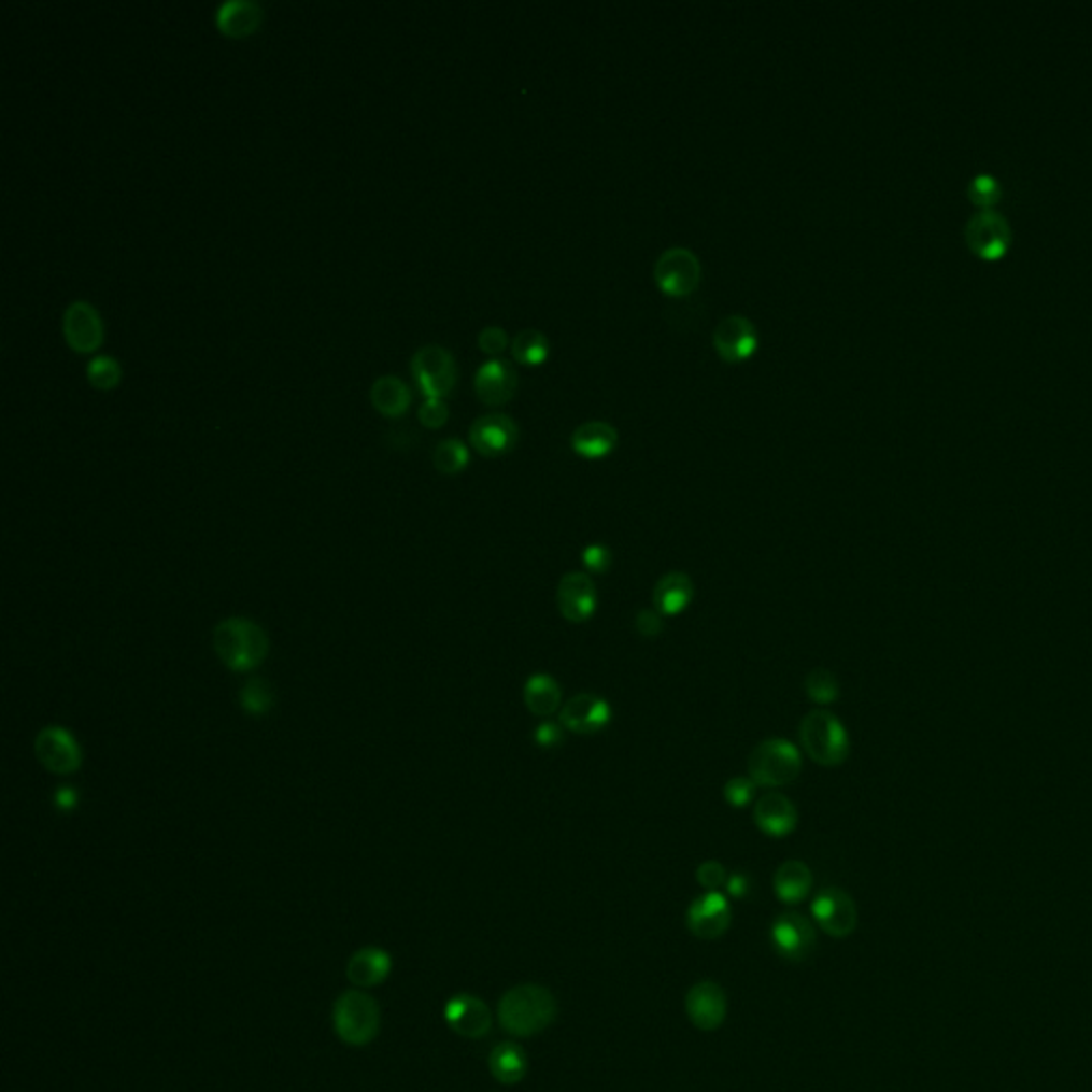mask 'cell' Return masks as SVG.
<instances>
[{
    "mask_svg": "<svg viewBox=\"0 0 1092 1092\" xmlns=\"http://www.w3.org/2000/svg\"><path fill=\"white\" fill-rule=\"evenodd\" d=\"M334 1024L342 1041L351 1046H365L378 1033V1003L361 990H349L336 1001Z\"/></svg>",
    "mask_w": 1092,
    "mask_h": 1092,
    "instance_id": "cell-6",
    "label": "cell"
},
{
    "mask_svg": "<svg viewBox=\"0 0 1092 1092\" xmlns=\"http://www.w3.org/2000/svg\"><path fill=\"white\" fill-rule=\"evenodd\" d=\"M470 464V451L459 438H446L434 449V466L440 474L455 477Z\"/></svg>",
    "mask_w": 1092,
    "mask_h": 1092,
    "instance_id": "cell-32",
    "label": "cell"
},
{
    "mask_svg": "<svg viewBox=\"0 0 1092 1092\" xmlns=\"http://www.w3.org/2000/svg\"><path fill=\"white\" fill-rule=\"evenodd\" d=\"M753 822L764 835L783 839L796 831L798 824L796 805L785 794L766 792L764 796L757 798L753 807Z\"/></svg>",
    "mask_w": 1092,
    "mask_h": 1092,
    "instance_id": "cell-21",
    "label": "cell"
},
{
    "mask_svg": "<svg viewBox=\"0 0 1092 1092\" xmlns=\"http://www.w3.org/2000/svg\"><path fill=\"white\" fill-rule=\"evenodd\" d=\"M551 355L549 338L538 329H523L512 340V359L521 365H542Z\"/></svg>",
    "mask_w": 1092,
    "mask_h": 1092,
    "instance_id": "cell-30",
    "label": "cell"
},
{
    "mask_svg": "<svg viewBox=\"0 0 1092 1092\" xmlns=\"http://www.w3.org/2000/svg\"><path fill=\"white\" fill-rule=\"evenodd\" d=\"M275 705V694H273V687L269 685V681L260 679V677H252L247 679L240 690V707H242L243 713L252 715V718H263L267 713H271Z\"/></svg>",
    "mask_w": 1092,
    "mask_h": 1092,
    "instance_id": "cell-31",
    "label": "cell"
},
{
    "mask_svg": "<svg viewBox=\"0 0 1092 1092\" xmlns=\"http://www.w3.org/2000/svg\"><path fill=\"white\" fill-rule=\"evenodd\" d=\"M557 608L570 623H585L598 610L596 581L587 572H566L555 592Z\"/></svg>",
    "mask_w": 1092,
    "mask_h": 1092,
    "instance_id": "cell-15",
    "label": "cell"
},
{
    "mask_svg": "<svg viewBox=\"0 0 1092 1092\" xmlns=\"http://www.w3.org/2000/svg\"><path fill=\"white\" fill-rule=\"evenodd\" d=\"M410 369L425 397L444 399L457 384L455 357L440 344L421 346L410 359Z\"/></svg>",
    "mask_w": 1092,
    "mask_h": 1092,
    "instance_id": "cell-7",
    "label": "cell"
},
{
    "mask_svg": "<svg viewBox=\"0 0 1092 1092\" xmlns=\"http://www.w3.org/2000/svg\"><path fill=\"white\" fill-rule=\"evenodd\" d=\"M636 632L644 638H655L664 632V619L655 608H644L636 614Z\"/></svg>",
    "mask_w": 1092,
    "mask_h": 1092,
    "instance_id": "cell-42",
    "label": "cell"
},
{
    "mask_svg": "<svg viewBox=\"0 0 1092 1092\" xmlns=\"http://www.w3.org/2000/svg\"><path fill=\"white\" fill-rule=\"evenodd\" d=\"M557 1016L553 992L538 983H521L510 988L497 1005L501 1029L514 1037H534L551 1026Z\"/></svg>",
    "mask_w": 1092,
    "mask_h": 1092,
    "instance_id": "cell-1",
    "label": "cell"
},
{
    "mask_svg": "<svg viewBox=\"0 0 1092 1092\" xmlns=\"http://www.w3.org/2000/svg\"><path fill=\"white\" fill-rule=\"evenodd\" d=\"M86 375L93 386L110 391L120 384L122 367L112 355H97L86 365Z\"/></svg>",
    "mask_w": 1092,
    "mask_h": 1092,
    "instance_id": "cell-34",
    "label": "cell"
},
{
    "mask_svg": "<svg viewBox=\"0 0 1092 1092\" xmlns=\"http://www.w3.org/2000/svg\"><path fill=\"white\" fill-rule=\"evenodd\" d=\"M269 649L267 632L247 616H229L214 627V651L231 672H254L265 664Z\"/></svg>",
    "mask_w": 1092,
    "mask_h": 1092,
    "instance_id": "cell-2",
    "label": "cell"
},
{
    "mask_svg": "<svg viewBox=\"0 0 1092 1092\" xmlns=\"http://www.w3.org/2000/svg\"><path fill=\"white\" fill-rule=\"evenodd\" d=\"M965 238L979 258L998 260L1011 245V227L994 210H979L965 227Z\"/></svg>",
    "mask_w": 1092,
    "mask_h": 1092,
    "instance_id": "cell-12",
    "label": "cell"
},
{
    "mask_svg": "<svg viewBox=\"0 0 1092 1092\" xmlns=\"http://www.w3.org/2000/svg\"><path fill=\"white\" fill-rule=\"evenodd\" d=\"M419 421L423 427L440 429L449 421V406L444 399L438 397H425V401L419 408Z\"/></svg>",
    "mask_w": 1092,
    "mask_h": 1092,
    "instance_id": "cell-38",
    "label": "cell"
},
{
    "mask_svg": "<svg viewBox=\"0 0 1092 1092\" xmlns=\"http://www.w3.org/2000/svg\"><path fill=\"white\" fill-rule=\"evenodd\" d=\"M805 692H807V698L813 700L816 705L828 707L839 700V681L831 670L813 668L805 677Z\"/></svg>",
    "mask_w": 1092,
    "mask_h": 1092,
    "instance_id": "cell-33",
    "label": "cell"
},
{
    "mask_svg": "<svg viewBox=\"0 0 1092 1092\" xmlns=\"http://www.w3.org/2000/svg\"><path fill=\"white\" fill-rule=\"evenodd\" d=\"M508 344H510V338H508V334L501 327L488 325V327H485L479 334V346H481V351L486 353V355H491V357H495V359H497V355H501L508 349Z\"/></svg>",
    "mask_w": 1092,
    "mask_h": 1092,
    "instance_id": "cell-40",
    "label": "cell"
},
{
    "mask_svg": "<svg viewBox=\"0 0 1092 1092\" xmlns=\"http://www.w3.org/2000/svg\"><path fill=\"white\" fill-rule=\"evenodd\" d=\"M775 894L785 905L803 903L813 888V873L800 860H785L772 877Z\"/></svg>",
    "mask_w": 1092,
    "mask_h": 1092,
    "instance_id": "cell-26",
    "label": "cell"
},
{
    "mask_svg": "<svg viewBox=\"0 0 1092 1092\" xmlns=\"http://www.w3.org/2000/svg\"><path fill=\"white\" fill-rule=\"evenodd\" d=\"M523 703L536 718H551L562 711V685L547 672H536L525 681Z\"/></svg>",
    "mask_w": 1092,
    "mask_h": 1092,
    "instance_id": "cell-27",
    "label": "cell"
},
{
    "mask_svg": "<svg viewBox=\"0 0 1092 1092\" xmlns=\"http://www.w3.org/2000/svg\"><path fill=\"white\" fill-rule=\"evenodd\" d=\"M749 777L760 788H783L798 779L803 755L788 738H766L749 755Z\"/></svg>",
    "mask_w": 1092,
    "mask_h": 1092,
    "instance_id": "cell-4",
    "label": "cell"
},
{
    "mask_svg": "<svg viewBox=\"0 0 1092 1092\" xmlns=\"http://www.w3.org/2000/svg\"><path fill=\"white\" fill-rule=\"evenodd\" d=\"M770 941L783 961L803 963L816 950L818 937L809 918L796 911H785L775 918L770 926Z\"/></svg>",
    "mask_w": 1092,
    "mask_h": 1092,
    "instance_id": "cell-9",
    "label": "cell"
},
{
    "mask_svg": "<svg viewBox=\"0 0 1092 1092\" xmlns=\"http://www.w3.org/2000/svg\"><path fill=\"white\" fill-rule=\"evenodd\" d=\"M619 444V431L607 421H587L579 425L570 438L572 451L590 462L605 459Z\"/></svg>",
    "mask_w": 1092,
    "mask_h": 1092,
    "instance_id": "cell-23",
    "label": "cell"
},
{
    "mask_svg": "<svg viewBox=\"0 0 1092 1092\" xmlns=\"http://www.w3.org/2000/svg\"><path fill=\"white\" fill-rule=\"evenodd\" d=\"M969 199L979 210H992L1001 199V186L994 175L979 173L969 182Z\"/></svg>",
    "mask_w": 1092,
    "mask_h": 1092,
    "instance_id": "cell-35",
    "label": "cell"
},
{
    "mask_svg": "<svg viewBox=\"0 0 1092 1092\" xmlns=\"http://www.w3.org/2000/svg\"><path fill=\"white\" fill-rule=\"evenodd\" d=\"M755 783L751 777H732L724 785V798L728 800L734 809L747 807L755 796Z\"/></svg>",
    "mask_w": 1092,
    "mask_h": 1092,
    "instance_id": "cell-36",
    "label": "cell"
},
{
    "mask_svg": "<svg viewBox=\"0 0 1092 1092\" xmlns=\"http://www.w3.org/2000/svg\"><path fill=\"white\" fill-rule=\"evenodd\" d=\"M527 1054L516 1041L497 1044L488 1054V1072L499 1084H519L527 1076Z\"/></svg>",
    "mask_w": 1092,
    "mask_h": 1092,
    "instance_id": "cell-28",
    "label": "cell"
},
{
    "mask_svg": "<svg viewBox=\"0 0 1092 1092\" xmlns=\"http://www.w3.org/2000/svg\"><path fill=\"white\" fill-rule=\"evenodd\" d=\"M694 600V581L685 572L664 575L653 590V607L664 616L685 612Z\"/></svg>",
    "mask_w": 1092,
    "mask_h": 1092,
    "instance_id": "cell-24",
    "label": "cell"
},
{
    "mask_svg": "<svg viewBox=\"0 0 1092 1092\" xmlns=\"http://www.w3.org/2000/svg\"><path fill=\"white\" fill-rule=\"evenodd\" d=\"M34 755L45 770L58 777H69L84 764L80 740L65 726H45L39 729L34 738Z\"/></svg>",
    "mask_w": 1092,
    "mask_h": 1092,
    "instance_id": "cell-8",
    "label": "cell"
},
{
    "mask_svg": "<svg viewBox=\"0 0 1092 1092\" xmlns=\"http://www.w3.org/2000/svg\"><path fill=\"white\" fill-rule=\"evenodd\" d=\"M653 278L666 297L685 299L698 290L703 280V265L696 252L683 245H675L657 256Z\"/></svg>",
    "mask_w": 1092,
    "mask_h": 1092,
    "instance_id": "cell-5",
    "label": "cell"
},
{
    "mask_svg": "<svg viewBox=\"0 0 1092 1092\" xmlns=\"http://www.w3.org/2000/svg\"><path fill=\"white\" fill-rule=\"evenodd\" d=\"M369 399H371V406L380 414H384L388 419H397V416H403L406 410L410 408L412 391L399 375L384 373L371 382Z\"/></svg>",
    "mask_w": 1092,
    "mask_h": 1092,
    "instance_id": "cell-25",
    "label": "cell"
},
{
    "mask_svg": "<svg viewBox=\"0 0 1092 1092\" xmlns=\"http://www.w3.org/2000/svg\"><path fill=\"white\" fill-rule=\"evenodd\" d=\"M391 972V959L380 948H364L353 954L349 963V979L359 988H373L386 979Z\"/></svg>",
    "mask_w": 1092,
    "mask_h": 1092,
    "instance_id": "cell-29",
    "label": "cell"
},
{
    "mask_svg": "<svg viewBox=\"0 0 1092 1092\" xmlns=\"http://www.w3.org/2000/svg\"><path fill=\"white\" fill-rule=\"evenodd\" d=\"M732 909L728 898L722 892H705L698 896L685 913L687 931L703 941H715L728 933Z\"/></svg>",
    "mask_w": 1092,
    "mask_h": 1092,
    "instance_id": "cell-13",
    "label": "cell"
},
{
    "mask_svg": "<svg viewBox=\"0 0 1092 1092\" xmlns=\"http://www.w3.org/2000/svg\"><path fill=\"white\" fill-rule=\"evenodd\" d=\"M685 1011L698 1031H718L728 1016V998L720 983L698 981L685 996Z\"/></svg>",
    "mask_w": 1092,
    "mask_h": 1092,
    "instance_id": "cell-16",
    "label": "cell"
},
{
    "mask_svg": "<svg viewBox=\"0 0 1092 1092\" xmlns=\"http://www.w3.org/2000/svg\"><path fill=\"white\" fill-rule=\"evenodd\" d=\"M519 386V373L506 359H488L477 369L474 391L486 406L508 403Z\"/></svg>",
    "mask_w": 1092,
    "mask_h": 1092,
    "instance_id": "cell-20",
    "label": "cell"
},
{
    "mask_svg": "<svg viewBox=\"0 0 1092 1092\" xmlns=\"http://www.w3.org/2000/svg\"><path fill=\"white\" fill-rule=\"evenodd\" d=\"M816 924L833 939H846L857 926V907L848 892L839 888L822 890L811 903Z\"/></svg>",
    "mask_w": 1092,
    "mask_h": 1092,
    "instance_id": "cell-10",
    "label": "cell"
},
{
    "mask_svg": "<svg viewBox=\"0 0 1092 1092\" xmlns=\"http://www.w3.org/2000/svg\"><path fill=\"white\" fill-rule=\"evenodd\" d=\"M519 442V425L504 412H488L470 425V444L483 457L508 455Z\"/></svg>",
    "mask_w": 1092,
    "mask_h": 1092,
    "instance_id": "cell-14",
    "label": "cell"
},
{
    "mask_svg": "<svg viewBox=\"0 0 1092 1092\" xmlns=\"http://www.w3.org/2000/svg\"><path fill=\"white\" fill-rule=\"evenodd\" d=\"M610 720H612L610 703L592 692H581L572 696L559 711V724L564 729L579 736L602 732L610 724Z\"/></svg>",
    "mask_w": 1092,
    "mask_h": 1092,
    "instance_id": "cell-18",
    "label": "cell"
},
{
    "mask_svg": "<svg viewBox=\"0 0 1092 1092\" xmlns=\"http://www.w3.org/2000/svg\"><path fill=\"white\" fill-rule=\"evenodd\" d=\"M726 890H728L729 896H734V898H744L749 894V890H751V881H749L747 875L734 873V875H729L728 881H726Z\"/></svg>",
    "mask_w": 1092,
    "mask_h": 1092,
    "instance_id": "cell-44",
    "label": "cell"
},
{
    "mask_svg": "<svg viewBox=\"0 0 1092 1092\" xmlns=\"http://www.w3.org/2000/svg\"><path fill=\"white\" fill-rule=\"evenodd\" d=\"M62 334L75 353H93L105 340V325L99 310L86 301H71L62 314Z\"/></svg>",
    "mask_w": 1092,
    "mask_h": 1092,
    "instance_id": "cell-11",
    "label": "cell"
},
{
    "mask_svg": "<svg viewBox=\"0 0 1092 1092\" xmlns=\"http://www.w3.org/2000/svg\"><path fill=\"white\" fill-rule=\"evenodd\" d=\"M728 877L729 875L728 870H726V866H724L722 862H718V860H707V862H703V864L698 866V870H696V879H698V883H700L707 892H720V888H724V885H726Z\"/></svg>",
    "mask_w": 1092,
    "mask_h": 1092,
    "instance_id": "cell-37",
    "label": "cell"
},
{
    "mask_svg": "<svg viewBox=\"0 0 1092 1092\" xmlns=\"http://www.w3.org/2000/svg\"><path fill=\"white\" fill-rule=\"evenodd\" d=\"M446 1024L466 1039H483L491 1031L493 1016L485 1001L474 994H457L444 1007Z\"/></svg>",
    "mask_w": 1092,
    "mask_h": 1092,
    "instance_id": "cell-19",
    "label": "cell"
},
{
    "mask_svg": "<svg viewBox=\"0 0 1092 1092\" xmlns=\"http://www.w3.org/2000/svg\"><path fill=\"white\" fill-rule=\"evenodd\" d=\"M564 740H566V729L562 724L544 722L534 729V742L540 749H557L564 744Z\"/></svg>",
    "mask_w": 1092,
    "mask_h": 1092,
    "instance_id": "cell-41",
    "label": "cell"
},
{
    "mask_svg": "<svg viewBox=\"0 0 1092 1092\" xmlns=\"http://www.w3.org/2000/svg\"><path fill=\"white\" fill-rule=\"evenodd\" d=\"M265 19L263 4L256 0H225L216 9V26L231 39L254 34Z\"/></svg>",
    "mask_w": 1092,
    "mask_h": 1092,
    "instance_id": "cell-22",
    "label": "cell"
},
{
    "mask_svg": "<svg viewBox=\"0 0 1092 1092\" xmlns=\"http://www.w3.org/2000/svg\"><path fill=\"white\" fill-rule=\"evenodd\" d=\"M54 807L60 813H65V816L73 813L80 807V792H77V788H73V785H60V788H56V792H54Z\"/></svg>",
    "mask_w": 1092,
    "mask_h": 1092,
    "instance_id": "cell-43",
    "label": "cell"
},
{
    "mask_svg": "<svg viewBox=\"0 0 1092 1092\" xmlns=\"http://www.w3.org/2000/svg\"><path fill=\"white\" fill-rule=\"evenodd\" d=\"M805 753L820 766H839L850 755V734L841 720L826 709H816L800 722Z\"/></svg>",
    "mask_w": 1092,
    "mask_h": 1092,
    "instance_id": "cell-3",
    "label": "cell"
},
{
    "mask_svg": "<svg viewBox=\"0 0 1092 1092\" xmlns=\"http://www.w3.org/2000/svg\"><path fill=\"white\" fill-rule=\"evenodd\" d=\"M713 346L722 361L742 364L757 351V329L747 316L732 314L718 323L713 331Z\"/></svg>",
    "mask_w": 1092,
    "mask_h": 1092,
    "instance_id": "cell-17",
    "label": "cell"
},
{
    "mask_svg": "<svg viewBox=\"0 0 1092 1092\" xmlns=\"http://www.w3.org/2000/svg\"><path fill=\"white\" fill-rule=\"evenodd\" d=\"M581 559H583V566L587 572L607 575L610 564H612V553L605 544H590L583 549Z\"/></svg>",
    "mask_w": 1092,
    "mask_h": 1092,
    "instance_id": "cell-39",
    "label": "cell"
}]
</instances>
